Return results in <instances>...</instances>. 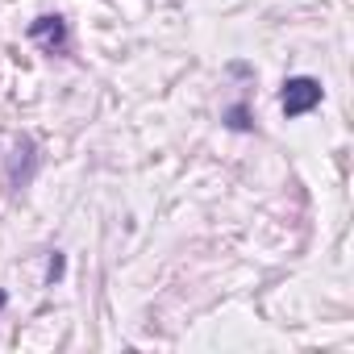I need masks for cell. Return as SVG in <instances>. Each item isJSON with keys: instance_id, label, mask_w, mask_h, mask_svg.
I'll return each mask as SVG.
<instances>
[{"instance_id": "6da1fadb", "label": "cell", "mask_w": 354, "mask_h": 354, "mask_svg": "<svg viewBox=\"0 0 354 354\" xmlns=\"http://www.w3.org/2000/svg\"><path fill=\"white\" fill-rule=\"evenodd\" d=\"M317 104H321V84H317V80L296 75V80L283 84V113H288V117H300V113H308V109H317Z\"/></svg>"}, {"instance_id": "7a4b0ae2", "label": "cell", "mask_w": 354, "mask_h": 354, "mask_svg": "<svg viewBox=\"0 0 354 354\" xmlns=\"http://www.w3.org/2000/svg\"><path fill=\"white\" fill-rule=\"evenodd\" d=\"M30 42L42 46L46 55L63 50V46H67V21H63V17H38V21L30 26Z\"/></svg>"}, {"instance_id": "3957f363", "label": "cell", "mask_w": 354, "mask_h": 354, "mask_svg": "<svg viewBox=\"0 0 354 354\" xmlns=\"http://www.w3.org/2000/svg\"><path fill=\"white\" fill-rule=\"evenodd\" d=\"M30 175H34V142L21 138L17 142V158H13V188L30 184Z\"/></svg>"}, {"instance_id": "277c9868", "label": "cell", "mask_w": 354, "mask_h": 354, "mask_svg": "<svg viewBox=\"0 0 354 354\" xmlns=\"http://www.w3.org/2000/svg\"><path fill=\"white\" fill-rule=\"evenodd\" d=\"M59 275H63V254H50V271H46V279L55 283Z\"/></svg>"}, {"instance_id": "5b68a950", "label": "cell", "mask_w": 354, "mask_h": 354, "mask_svg": "<svg viewBox=\"0 0 354 354\" xmlns=\"http://www.w3.org/2000/svg\"><path fill=\"white\" fill-rule=\"evenodd\" d=\"M230 125H234V129H246V109H234V113H230Z\"/></svg>"}, {"instance_id": "8992f818", "label": "cell", "mask_w": 354, "mask_h": 354, "mask_svg": "<svg viewBox=\"0 0 354 354\" xmlns=\"http://www.w3.org/2000/svg\"><path fill=\"white\" fill-rule=\"evenodd\" d=\"M0 304H5V296H0Z\"/></svg>"}]
</instances>
